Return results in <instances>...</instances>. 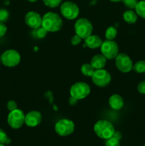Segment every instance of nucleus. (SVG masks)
I'll list each match as a JSON object with an SVG mask.
<instances>
[{
  "instance_id": "19",
  "label": "nucleus",
  "mask_w": 145,
  "mask_h": 146,
  "mask_svg": "<svg viewBox=\"0 0 145 146\" xmlns=\"http://www.w3.org/2000/svg\"><path fill=\"white\" fill-rule=\"evenodd\" d=\"M135 12L138 16L145 19V0L138 1L136 7H135Z\"/></svg>"
},
{
  "instance_id": "22",
  "label": "nucleus",
  "mask_w": 145,
  "mask_h": 146,
  "mask_svg": "<svg viewBox=\"0 0 145 146\" xmlns=\"http://www.w3.org/2000/svg\"><path fill=\"white\" fill-rule=\"evenodd\" d=\"M63 0H43L44 4L50 8H55L61 4Z\"/></svg>"
},
{
  "instance_id": "31",
  "label": "nucleus",
  "mask_w": 145,
  "mask_h": 146,
  "mask_svg": "<svg viewBox=\"0 0 145 146\" xmlns=\"http://www.w3.org/2000/svg\"><path fill=\"white\" fill-rule=\"evenodd\" d=\"M7 28L4 23L0 22V37H2L7 33Z\"/></svg>"
},
{
  "instance_id": "9",
  "label": "nucleus",
  "mask_w": 145,
  "mask_h": 146,
  "mask_svg": "<svg viewBox=\"0 0 145 146\" xmlns=\"http://www.w3.org/2000/svg\"><path fill=\"white\" fill-rule=\"evenodd\" d=\"M75 130V124L71 120L63 118L55 123V131L61 136H67L72 133Z\"/></svg>"
},
{
  "instance_id": "13",
  "label": "nucleus",
  "mask_w": 145,
  "mask_h": 146,
  "mask_svg": "<svg viewBox=\"0 0 145 146\" xmlns=\"http://www.w3.org/2000/svg\"><path fill=\"white\" fill-rule=\"evenodd\" d=\"M42 121V115L39 111H31L25 115V124L28 127H36Z\"/></svg>"
},
{
  "instance_id": "16",
  "label": "nucleus",
  "mask_w": 145,
  "mask_h": 146,
  "mask_svg": "<svg viewBox=\"0 0 145 146\" xmlns=\"http://www.w3.org/2000/svg\"><path fill=\"white\" fill-rule=\"evenodd\" d=\"M102 41L100 37L97 35H92L91 34L90 36L85 38V45L89 47L90 48H92V49L100 47L101 45H102Z\"/></svg>"
},
{
  "instance_id": "8",
  "label": "nucleus",
  "mask_w": 145,
  "mask_h": 146,
  "mask_svg": "<svg viewBox=\"0 0 145 146\" xmlns=\"http://www.w3.org/2000/svg\"><path fill=\"white\" fill-rule=\"evenodd\" d=\"M60 10L63 17L69 20L76 19L80 13V9L78 6L72 1H65L63 3Z\"/></svg>"
},
{
  "instance_id": "28",
  "label": "nucleus",
  "mask_w": 145,
  "mask_h": 146,
  "mask_svg": "<svg viewBox=\"0 0 145 146\" xmlns=\"http://www.w3.org/2000/svg\"><path fill=\"white\" fill-rule=\"evenodd\" d=\"M82 38H81L80 36H79L78 35V34H75V35L73 36L71 38V44H72V46H77L78 45V44H80L81 41H82Z\"/></svg>"
},
{
  "instance_id": "21",
  "label": "nucleus",
  "mask_w": 145,
  "mask_h": 146,
  "mask_svg": "<svg viewBox=\"0 0 145 146\" xmlns=\"http://www.w3.org/2000/svg\"><path fill=\"white\" fill-rule=\"evenodd\" d=\"M132 69L137 74H144L145 73V61H139L133 65Z\"/></svg>"
},
{
  "instance_id": "7",
  "label": "nucleus",
  "mask_w": 145,
  "mask_h": 146,
  "mask_svg": "<svg viewBox=\"0 0 145 146\" xmlns=\"http://www.w3.org/2000/svg\"><path fill=\"white\" fill-rule=\"evenodd\" d=\"M7 122L9 126L14 129L20 128L25 123V114L18 108L10 111L7 118Z\"/></svg>"
},
{
  "instance_id": "23",
  "label": "nucleus",
  "mask_w": 145,
  "mask_h": 146,
  "mask_svg": "<svg viewBox=\"0 0 145 146\" xmlns=\"http://www.w3.org/2000/svg\"><path fill=\"white\" fill-rule=\"evenodd\" d=\"M122 1L124 5L129 9H135L138 3V0H122Z\"/></svg>"
},
{
  "instance_id": "35",
  "label": "nucleus",
  "mask_w": 145,
  "mask_h": 146,
  "mask_svg": "<svg viewBox=\"0 0 145 146\" xmlns=\"http://www.w3.org/2000/svg\"><path fill=\"white\" fill-rule=\"evenodd\" d=\"M0 146H5V145H4V144H0Z\"/></svg>"
},
{
  "instance_id": "29",
  "label": "nucleus",
  "mask_w": 145,
  "mask_h": 146,
  "mask_svg": "<svg viewBox=\"0 0 145 146\" xmlns=\"http://www.w3.org/2000/svg\"><path fill=\"white\" fill-rule=\"evenodd\" d=\"M7 109L9 111H12L17 108V104L14 101H9L7 104Z\"/></svg>"
},
{
  "instance_id": "25",
  "label": "nucleus",
  "mask_w": 145,
  "mask_h": 146,
  "mask_svg": "<svg viewBox=\"0 0 145 146\" xmlns=\"http://www.w3.org/2000/svg\"><path fill=\"white\" fill-rule=\"evenodd\" d=\"M9 13L5 9H0V22L4 23L8 20Z\"/></svg>"
},
{
  "instance_id": "10",
  "label": "nucleus",
  "mask_w": 145,
  "mask_h": 146,
  "mask_svg": "<svg viewBox=\"0 0 145 146\" xmlns=\"http://www.w3.org/2000/svg\"><path fill=\"white\" fill-rule=\"evenodd\" d=\"M92 81L96 86L99 87H105L109 85L111 81V75L107 70H95L92 76Z\"/></svg>"
},
{
  "instance_id": "34",
  "label": "nucleus",
  "mask_w": 145,
  "mask_h": 146,
  "mask_svg": "<svg viewBox=\"0 0 145 146\" xmlns=\"http://www.w3.org/2000/svg\"><path fill=\"white\" fill-rule=\"evenodd\" d=\"M27 1H28L29 2H36V1H38V0H27Z\"/></svg>"
},
{
  "instance_id": "6",
  "label": "nucleus",
  "mask_w": 145,
  "mask_h": 146,
  "mask_svg": "<svg viewBox=\"0 0 145 146\" xmlns=\"http://www.w3.org/2000/svg\"><path fill=\"white\" fill-rule=\"evenodd\" d=\"M0 58L1 63L9 68L16 66L21 61L20 54L15 49H8L5 51L1 54Z\"/></svg>"
},
{
  "instance_id": "36",
  "label": "nucleus",
  "mask_w": 145,
  "mask_h": 146,
  "mask_svg": "<svg viewBox=\"0 0 145 146\" xmlns=\"http://www.w3.org/2000/svg\"><path fill=\"white\" fill-rule=\"evenodd\" d=\"M0 64H1V58H0Z\"/></svg>"
},
{
  "instance_id": "5",
  "label": "nucleus",
  "mask_w": 145,
  "mask_h": 146,
  "mask_svg": "<svg viewBox=\"0 0 145 146\" xmlns=\"http://www.w3.org/2000/svg\"><path fill=\"white\" fill-rule=\"evenodd\" d=\"M101 54L107 59H113L119 54V46L114 40H105L100 46Z\"/></svg>"
},
{
  "instance_id": "14",
  "label": "nucleus",
  "mask_w": 145,
  "mask_h": 146,
  "mask_svg": "<svg viewBox=\"0 0 145 146\" xmlns=\"http://www.w3.org/2000/svg\"><path fill=\"white\" fill-rule=\"evenodd\" d=\"M107 63V58L101 54H96L92 58L90 64L95 70L104 68Z\"/></svg>"
},
{
  "instance_id": "3",
  "label": "nucleus",
  "mask_w": 145,
  "mask_h": 146,
  "mask_svg": "<svg viewBox=\"0 0 145 146\" xmlns=\"http://www.w3.org/2000/svg\"><path fill=\"white\" fill-rule=\"evenodd\" d=\"M74 27H75V34H78L82 39H85L87 37L90 36L93 30L91 22L85 18H80L77 20Z\"/></svg>"
},
{
  "instance_id": "4",
  "label": "nucleus",
  "mask_w": 145,
  "mask_h": 146,
  "mask_svg": "<svg viewBox=\"0 0 145 146\" xmlns=\"http://www.w3.org/2000/svg\"><path fill=\"white\" fill-rule=\"evenodd\" d=\"M90 93V87L85 82H77L70 89L71 97L76 100H82L86 98Z\"/></svg>"
},
{
  "instance_id": "26",
  "label": "nucleus",
  "mask_w": 145,
  "mask_h": 146,
  "mask_svg": "<svg viewBox=\"0 0 145 146\" xmlns=\"http://www.w3.org/2000/svg\"><path fill=\"white\" fill-rule=\"evenodd\" d=\"M105 146H119V141L113 137H111L106 140Z\"/></svg>"
},
{
  "instance_id": "20",
  "label": "nucleus",
  "mask_w": 145,
  "mask_h": 146,
  "mask_svg": "<svg viewBox=\"0 0 145 146\" xmlns=\"http://www.w3.org/2000/svg\"><path fill=\"white\" fill-rule=\"evenodd\" d=\"M117 35V29L114 27H109L105 31V38L107 40H114Z\"/></svg>"
},
{
  "instance_id": "2",
  "label": "nucleus",
  "mask_w": 145,
  "mask_h": 146,
  "mask_svg": "<svg viewBox=\"0 0 145 146\" xmlns=\"http://www.w3.org/2000/svg\"><path fill=\"white\" fill-rule=\"evenodd\" d=\"M94 131L99 138L107 140L112 136L115 132V128L109 121L100 120L94 125Z\"/></svg>"
},
{
  "instance_id": "15",
  "label": "nucleus",
  "mask_w": 145,
  "mask_h": 146,
  "mask_svg": "<svg viewBox=\"0 0 145 146\" xmlns=\"http://www.w3.org/2000/svg\"><path fill=\"white\" fill-rule=\"evenodd\" d=\"M109 105L113 110L121 109L124 106V100L121 96L118 94H113L109 98Z\"/></svg>"
},
{
  "instance_id": "1",
  "label": "nucleus",
  "mask_w": 145,
  "mask_h": 146,
  "mask_svg": "<svg viewBox=\"0 0 145 146\" xmlns=\"http://www.w3.org/2000/svg\"><path fill=\"white\" fill-rule=\"evenodd\" d=\"M41 27L48 32H55L61 29L63 27V20L58 14L54 12L45 13L42 17Z\"/></svg>"
},
{
  "instance_id": "27",
  "label": "nucleus",
  "mask_w": 145,
  "mask_h": 146,
  "mask_svg": "<svg viewBox=\"0 0 145 146\" xmlns=\"http://www.w3.org/2000/svg\"><path fill=\"white\" fill-rule=\"evenodd\" d=\"M48 32V31L42 27L36 29V36L37 37H38L40 38H43L46 36Z\"/></svg>"
},
{
  "instance_id": "33",
  "label": "nucleus",
  "mask_w": 145,
  "mask_h": 146,
  "mask_svg": "<svg viewBox=\"0 0 145 146\" xmlns=\"http://www.w3.org/2000/svg\"><path fill=\"white\" fill-rule=\"evenodd\" d=\"M109 1H112V2H119V1H122V0H109Z\"/></svg>"
},
{
  "instance_id": "30",
  "label": "nucleus",
  "mask_w": 145,
  "mask_h": 146,
  "mask_svg": "<svg viewBox=\"0 0 145 146\" xmlns=\"http://www.w3.org/2000/svg\"><path fill=\"white\" fill-rule=\"evenodd\" d=\"M137 90L140 94H145V81H142L138 84Z\"/></svg>"
},
{
  "instance_id": "17",
  "label": "nucleus",
  "mask_w": 145,
  "mask_h": 146,
  "mask_svg": "<svg viewBox=\"0 0 145 146\" xmlns=\"http://www.w3.org/2000/svg\"><path fill=\"white\" fill-rule=\"evenodd\" d=\"M137 14L133 10H127L123 13V19L127 24H132L136 23L137 20Z\"/></svg>"
},
{
  "instance_id": "12",
  "label": "nucleus",
  "mask_w": 145,
  "mask_h": 146,
  "mask_svg": "<svg viewBox=\"0 0 145 146\" xmlns=\"http://www.w3.org/2000/svg\"><path fill=\"white\" fill-rule=\"evenodd\" d=\"M25 23L30 28L36 29L41 27L42 17L38 12L34 11H28L25 16Z\"/></svg>"
},
{
  "instance_id": "37",
  "label": "nucleus",
  "mask_w": 145,
  "mask_h": 146,
  "mask_svg": "<svg viewBox=\"0 0 145 146\" xmlns=\"http://www.w3.org/2000/svg\"><path fill=\"white\" fill-rule=\"evenodd\" d=\"M144 146H145V144H144Z\"/></svg>"
},
{
  "instance_id": "32",
  "label": "nucleus",
  "mask_w": 145,
  "mask_h": 146,
  "mask_svg": "<svg viewBox=\"0 0 145 146\" xmlns=\"http://www.w3.org/2000/svg\"><path fill=\"white\" fill-rule=\"evenodd\" d=\"M112 137H113V138H116V139L120 141L121 138H122V133H121L119 131H115V132H114L113 135H112Z\"/></svg>"
},
{
  "instance_id": "18",
  "label": "nucleus",
  "mask_w": 145,
  "mask_h": 146,
  "mask_svg": "<svg viewBox=\"0 0 145 146\" xmlns=\"http://www.w3.org/2000/svg\"><path fill=\"white\" fill-rule=\"evenodd\" d=\"M95 69L90 64H84L81 66V73L82 75L88 77H92Z\"/></svg>"
},
{
  "instance_id": "24",
  "label": "nucleus",
  "mask_w": 145,
  "mask_h": 146,
  "mask_svg": "<svg viewBox=\"0 0 145 146\" xmlns=\"http://www.w3.org/2000/svg\"><path fill=\"white\" fill-rule=\"evenodd\" d=\"M10 143L9 138L3 129L0 128V144H9Z\"/></svg>"
},
{
  "instance_id": "11",
  "label": "nucleus",
  "mask_w": 145,
  "mask_h": 146,
  "mask_svg": "<svg viewBox=\"0 0 145 146\" xmlns=\"http://www.w3.org/2000/svg\"><path fill=\"white\" fill-rule=\"evenodd\" d=\"M115 65L117 69L122 73H129L133 68V62L128 55L119 54L115 58Z\"/></svg>"
}]
</instances>
